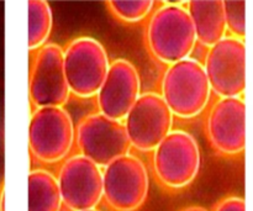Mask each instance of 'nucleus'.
Segmentation results:
<instances>
[{
	"label": "nucleus",
	"instance_id": "2eb2a0df",
	"mask_svg": "<svg viewBox=\"0 0 253 211\" xmlns=\"http://www.w3.org/2000/svg\"><path fill=\"white\" fill-rule=\"evenodd\" d=\"M62 205L58 182L49 172L31 170L29 174V211H59Z\"/></svg>",
	"mask_w": 253,
	"mask_h": 211
},
{
	"label": "nucleus",
	"instance_id": "a211bd4d",
	"mask_svg": "<svg viewBox=\"0 0 253 211\" xmlns=\"http://www.w3.org/2000/svg\"><path fill=\"white\" fill-rule=\"evenodd\" d=\"M224 12L226 30L231 32V37L244 41L246 36V1L225 0Z\"/></svg>",
	"mask_w": 253,
	"mask_h": 211
},
{
	"label": "nucleus",
	"instance_id": "39448f33",
	"mask_svg": "<svg viewBox=\"0 0 253 211\" xmlns=\"http://www.w3.org/2000/svg\"><path fill=\"white\" fill-rule=\"evenodd\" d=\"M74 135L73 121L63 108L47 106L36 109L30 120V152L39 162H59L68 155Z\"/></svg>",
	"mask_w": 253,
	"mask_h": 211
},
{
	"label": "nucleus",
	"instance_id": "4be33fe9",
	"mask_svg": "<svg viewBox=\"0 0 253 211\" xmlns=\"http://www.w3.org/2000/svg\"><path fill=\"white\" fill-rule=\"evenodd\" d=\"M85 211H100V210H96V209H90V210H85Z\"/></svg>",
	"mask_w": 253,
	"mask_h": 211
},
{
	"label": "nucleus",
	"instance_id": "6ab92c4d",
	"mask_svg": "<svg viewBox=\"0 0 253 211\" xmlns=\"http://www.w3.org/2000/svg\"><path fill=\"white\" fill-rule=\"evenodd\" d=\"M215 211H246V205L242 198L230 197L221 200L215 208Z\"/></svg>",
	"mask_w": 253,
	"mask_h": 211
},
{
	"label": "nucleus",
	"instance_id": "9d476101",
	"mask_svg": "<svg viewBox=\"0 0 253 211\" xmlns=\"http://www.w3.org/2000/svg\"><path fill=\"white\" fill-rule=\"evenodd\" d=\"M68 84L64 76L63 49L56 43L39 48L30 68L29 95L36 109L47 106L63 108L69 99Z\"/></svg>",
	"mask_w": 253,
	"mask_h": 211
},
{
	"label": "nucleus",
	"instance_id": "f8f14e48",
	"mask_svg": "<svg viewBox=\"0 0 253 211\" xmlns=\"http://www.w3.org/2000/svg\"><path fill=\"white\" fill-rule=\"evenodd\" d=\"M207 136L222 156L241 155L246 147V105L242 98H221L207 118Z\"/></svg>",
	"mask_w": 253,
	"mask_h": 211
},
{
	"label": "nucleus",
	"instance_id": "7ed1b4c3",
	"mask_svg": "<svg viewBox=\"0 0 253 211\" xmlns=\"http://www.w3.org/2000/svg\"><path fill=\"white\" fill-rule=\"evenodd\" d=\"M199 168V146L187 131H170L153 150V172L165 189L188 187L197 178Z\"/></svg>",
	"mask_w": 253,
	"mask_h": 211
},
{
	"label": "nucleus",
	"instance_id": "1a4fd4ad",
	"mask_svg": "<svg viewBox=\"0 0 253 211\" xmlns=\"http://www.w3.org/2000/svg\"><path fill=\"white\" fill-rule=\"evenodd\" d=\"M210 89L220 98H241L246 89L245 41L225 37L211 46L205 58Z\"/></svg>",
	"mask_w": 253,
	"mask_h": 211
},
{
	"label": "nucleus",
	"instance_id": "6e6552de",
	"mask_svg": "<svg viewBox=\"0 0 253 211\" xmlns=\"http://www.w3.org/2000/svg\"><path fill=\"white\" fill-rule=\"evenodd\" d=\"M124 121L131 147L151 152L172 131L173 114L161 94L147 91L140 94Z\"/></svg>",
	"mask_w": 253,
	"mask_h": 211
},
{
	"label": "nucleus",
	"instance_id": "ddd939ff",
	"mask_svg": "<svg viewBox=\"0 0 253 211\" xmlns=\"http://www.w3.org/2000/svg\"><path fill=\"white\" fill-rule=\"evenodd\" d=\"M141 81L136 67L124 58L109 66L103 84L96 93L99 113L113 120L123 121L140 96Z\"/></svg>",
	"mask_w": 253,
	"mask_h": 211
},
{
	"label": "nucleus",
	"instance_id": "412c9836",
	"mask_svg": "<svg viewBox=\"0 0 253 211\" xmlns=\"http://www.w3.org/2000/svg\"><path fill=\"white\" fill-rule=\"evenodd\" d=\"M180 211H208V210L202 207H188V208H184V209H182Z\"/></svg>",
	"mask_w": 253,
	"mask_h": 211
},
{
	"label": "nucleus",
	"instance_id": "4468645a",
	"mask_svg": "<svg viewBox=\"0 0 253 211\" xmlns=\"http://www.w3.org/2000/svg\"><path fill=\"white\" fill-rule=\"evenodd\" d=\"M187 11L192 19L197 41L203 46L210 48L226 37L224 0H192L188 1Z\"/></svg>",
	"mask_w": 253,
	"mask_h": 211
},
{
	"label": "nucleus",
	"instance_id": "423d86ee",
	"mask_svg": "<svg viewBox=\"0 0 253 211\" xmlns=\"http://www.w3.org/2000/svg\"><path fill=\"white\" fill-rule=\"evenodd\" d=\"M103 198L113 211H137L147 199L148 173L132 155L116 158L104 167Z\"/></svg>",
	"mask_w": 253,
	"mask_h": 211
},
{
	"label": "nucleus",
	"instance_id": "f257e3e1",
	"mask_svg": "<svg viewBox=\"0 0 253 211\" xmlns=\"http://www.w3.org/2000/svg\"><path fill=\"white\" fill-rule=\"evenodd\" d=\"M145 41L151 56L166 64L189 58L197 36L187 7L167 2L158 7L148 20Z\"/></svg>",
	"mask_w": 253,
	"mask_h": 211
},
{
	"label": "nucleus",
	"instance_id": "f3484780",
	"mask_svg": "<svg viewBox=\"0 0 253 211\" xmlns=\"http://www.w3.org/2000/svg\"><path fill=\"white\" fill-rule=\"evenodd\" d=\"M106 7L115 19L126 24H133L145 19L155 6L152 0H109Z\"/></svg>",
	"mask_w": 253,
	"mask_h": 211
},
{
	"label": "nucleus",
	"instance_id": "0eeeda50",
	"mask_svg": "<svg viewBox=\"0 0 253 211\" xmlns=\"http://www.w3.org/2000/svg\"><path fill=\"white\" fill-rule=\"evenodd\" d=\"M74 136L81 155L98 167H106L116 158L128 155L131 148L123 121L109 119L100 113L84 116Z\"/></svg>",
	"mask_w": 253,
	"mask_h": 211
},
{
	"label": "nucleus",
	"instance_id": "dca6fc26",
	"mask_svg": "<svg viewBox=\"0 0 253 211\" xmlns=\"http://www.w3.org/2000/svg\"><path fill=\"white\" fill-rule=\"evenodd\" d=\"M29 6V49L41 48L48 40L52 30V10L44 0H30Z\"/></svg>",
	"mask_w": 253,
	"mask_h": 211
},
{
	"label": "nucleus",
	"instance_id": "9b49d317",
	"mask_svg": "<svg viewBox=\"0 0 253 211\" xmlns=\"http://www.w3.org/2000/svg\"><path fill=\"white\" fill-rule=\"evenodd\" d=\"M57 182L62 203L72 211L95 209L103 198L100 167L82 155L63 163Z\"/></svg>",
	"mask_w": 253,
	"mask_h": 211
},
{
	"label": "nucleus",
	"instance_id": "aec40b11",
	"mask_svg": "<svg viewBox=\"0 0 253 211\" xmlns=\"http://www.w3.org/2000/svg\"><path fill=\"white\" fill-rule=\"evenodd\" d=\"M0 211H4V184L0 190Z\"/></svg>",
	"mask_w": 253,
	"mask_h": 211
},
{
	"label": "nucleus",
	"instance_id": "f03ea898",
	"mask_svg": "<svg viewBox=\"0 0 253 211\" xmlns=\"http://www.w3.org/2000/svg\"><path fill=\"white\" fill-rule=\"evenodd\" d=\"M210 84L204 66L197 59L185 58L170 64L162 79V99L173 115L195 118L210 99Z\"/></svg>",
	"mask_w": 253,
	"mask_h": 211
},
{
	"label": "nucleus",
	"instance_id": "20e7f679",
	"mask_svg": "<svg viewBox=\"0 0 253 211\" xmlns=\"http://www.w3.org/2000/svg\"><path fill=\"white\" fill-rule=\"evenodd\" d=\"M108 53L91 37H78L63 51L64 76L69 91L79 98L96 95L109 71Z\"/></svg>",
	"mask_w": 253,
	"mask_h": 211
}]
</instances>
